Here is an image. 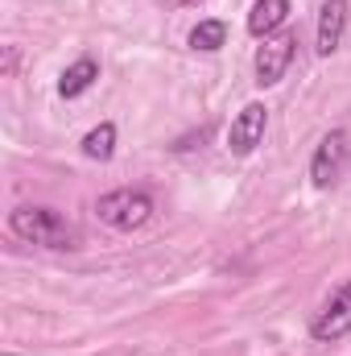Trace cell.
Returning <instances> with one entry per match:
<instances>
[{
    "mask_svg": "<svg viewBox=\"0 0 351 356\" xmlns=\"http://www.w3.org/2000/svg\"><path fill=\"white\" fill-rule=\"evenodd\" d=\"M310 336L318 344H335V340L351 336V277L323 302V311L310 319Z\"/></svg>",
    "mask_w": 351,
    "mask_h": 356,
    "instance_id": "4",
    "label": "cell"
},
{
    "mask_svg": "<svg viewBox=\"0 0 351 356\" xmlns=\"http://www.w3.org/2000/svg\"><path fill=\"white\" fill-rule=\"evenodd\" d=\"M348 166H351V133L348 129H331L310 154V186L314 191H331L339 178L348 175Z\"/></svg>",
    "mask_w": 351,
    "mask_h": 356,
    "instance_id": "3",
    "label": "cell"
},
{
    "mask_svg": "<svg viewBox=\"0 0 351 356\" xmlns=\"http://www.w3.org/2000/svg\"><path fill=\"white\" fill-rule=\"evenodd\" d=\"M8 232L29 241V245H42V249H54V253H75L83 249V232L54 207H42V203H21L8 211Z\"/></svg>",
    "mask_w": 351,
    "mask_h": 356,
    "instance_id": "1",
    "label": "cell"
},
{
    "mask_svg": "<svg viewBox=\"0 0 351 356\" xmlns=\"http://www.w3.org/2000/svg\"><path fill=\"white\" fill-rule=\"evenodd\" d=\"M178 4H194V0H178Z\"/></svg>",
    "mask_w": 351,
    "mask_h": 356,
    "instance_id": "13",
    "label": "cell"
},
{
    "mask_svg": "<svg viewBox=\"0 0 351 356\" xmlns=\"http://www.w3.org/2000/svg\"><path fill=\"white\" fill-rule=\"evenodd\" d=\"M12 71H17V46L4 50V75H12Z\"/></svg>",
    "mask_w": 351,
    "mask_h": 356,
    "instance_id": "12",
    "label": "cell"
},
{
    "mask_svg": "<svg viewBox=\"0 0 351 356\" xmlns=\"http://www.w3.org/2000/svg\"><path fill=\"white\" fill-rule=\"evenodd\" d=\"M348 21H351L348 0H323V8H318V29H314V50H318L323 58L339 54L343 33H348Z\"/></svg>",
    "mask_w": 351,
    "mask_h": 356,
    "instance_id": "7",
    "label": "cell"
},
{
    "mask_svg": "<svg viewBox=\"0 0 351 356\" xmlns=\"http://www.w3.org/2000/svg\"><path fill=\"white\" fill-rule=\"evenodd\" d=\"M95 216L116 232H137L153 220V195L145 186H116L95 199Z\"/></svg>",
    "mask_w": 351,
    "mask_h": 356,
    "instance_id": "2",
    "label": "cell"
},
{
    "mask_svg": "<svg viewBox=\"0 0 351 356\" xmlns=\"http://www.w3.org/2000/svg\"><path fill=\"white\" fill-rule=\"evenodd\" d=\"M264 129H268V108H264L261 99L244 104V108L232 116V129H228V149H232V158H248V154L264 141Z\"/></svg>",
    "mask_w": 351,
    "mask_h": 356,
    "instance_id": "6",
    "label": "cell"
},
{
    "mask_svg": "<svg viewBox=\"0 0 351 356\" xmlns=\"http://www.w3.org/2000/svg\"><path fill=\"white\" fill-rule=\"evenodd\" d=\"M190 50H203V54H215V50H223V42H228V25L219 21V17H207V21H198L194 29H190Z\"/></svg>",
    "mask_w": 351,
    "mask_h": 356,
    "instance_id": "11",
    "label": "cell"
},
{
    "mask_svg": "<svg viewBox=\"0 0 351 356\" xmlns=\"http://www.w3.org/2000/svg\"><path fill=\"white\" fill-rule=\"evenodd\" d=\"M293 54H298V38H293V33H277V38H264V46L257 50V58H252V71H257V88H277V83L285 79V71H289Z\"/></svg>",
    "mask_w": 351,
    "mask_h": 356,
    "instance_id": "5",
    "label": "cell"
},
{
    "mask_svg": "<svg viewBox=\"0 0 351 356\" xmlns=\"http://www.w3.org/2000/svg\"><path fill=\"white\" fill-rule=\"evenodd\" d=\"M79 149H83V158H91V162H112V154H116V124L112 120H99L95 129L83 133Z\"/></svg>",
    "mask_w": 351,
    "mask_h": 356,
    "instance_id": "10",
    "label": "cell"
},
{
    "mask_svg": "<svg viewBox=\"0 0 351 356\" xmlns=\"http://www.w3.org/2000/svg\"><path fill=\"white\" fill-rule=\"evenodd\" d=\"M285 21H289V0H252V8H248V33L261 42L273 38Z\"/></svg>",
    "mask_w": 351,
    "mask_h": 356,
    "instance_id": "9",
    "label": "cell"
},
{
    "mask_svg": "<svg viewBox=\"0 0 351 356\" xmlns=\"http://www.w3.org/2000/svg\"><path fill=\"white\" fill-rule=\"evenodd\" d=\"M95 79H99V58L95 54H79L62 75H58V95L62 99H79V95H87L95 88Z\"/></svg>",
    "mask_w": 351,
    "mask_h": 356,
    "instance_id": "8",
    "label": "cell"
}]
</instances>
